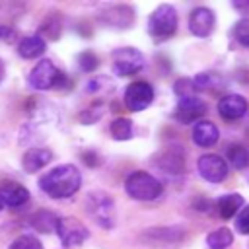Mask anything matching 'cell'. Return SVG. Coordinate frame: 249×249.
<instances>
[{
  "label": "cell",
  "instance_id": "4fadbf2b",
  "mask_svg": "<svg viewBox=\"0 0 249 249\" xmlns=\"http://www.w3.org/2000/svg\"><path fill=\"white\" fill-rule=\"evenodd\" d=\"M218 113H220L226 121L241 119V117L247 113V101H245V97H241V95H237V93L224 95V97L218 101Z\"/></svg>",
  "mask_w": 249,
  "mask_h": 249
},
{
  "label": "cell",
  "instance_id": "d6986e66",
  "mask_svg": "<svg viewBox=\"0 0 249 249\" xmlns=\"http://www.w3.org/2000/svg\"><path fill=\"white\" fill-rule=\"evenodd\" d=\"M45 49H47L45 39L39 37V35L25 37V39H21L19 45H18V53H19V56H23V58H37V56H41V54L45 53Z\"/></svg>",
  "mask_w": 249,
  "mask_h": 249
},
{
  "label": "cell",
  "instance_id": "52a82bcc",
  "mask_svg": "<svg viewBox=\"0 0 249 249\" xmlns=\"http://www.w3.org/2000/svg\"><path fill=\"white\" fill-rule=\"evenodd\" d=\"M56 233L62 241L64 247H76V245H82L88 237H89V231L88 228L74 216H64V218H58V226H56Z\"/></svg>",
  "mask_w": 249,
  "mask_h": 249
},
{
  "label": "cell",
  "instance_id": "5bb4252c",
  "mask_svg": "<svg viewBox=\"0 0 249 249\" xmlns=\"http://www.w3.org/2000/svg\"><path fill=\"white\" fill-rule=\"evenodd\" d=\"M99 21L109 27H128L132 23V10L128 6H111L99 14Z\"/></svg>",
  "mask_w": 249,
  "mask_h": 249
},
{
  "label": "cell",
  "instance_id": "3957f363",
  "mask_svg": "<svg viewBox=\"0 0 249 249\" xmlns=\"http://www.w3.org/2000/svg\"><path fill=\"white\" fill-rule=\"evenodd\" d=\"M86 210L88 214L105 230L115 226V202L103 191H91L86 196Z\"/></svg>",
  "mask_w": 249,
  "mask_h": 249
},
{
  "label": "cell",
  "instance_id": "e0dca14e",
  "mask_svg": "<svg viewBox=\"0 0 249 249\" xmlns=\"http://www.w3.org/2000/svg\"><path fill=\"white\" fill-rule=\"evenodd\" d=\"M243 206V196L237 195V193H230V195H224L216 200V212L222 220H230L237 214V210Z\"/></svg>",
  "mask_w": 249,
  "mask_h": 249
},
{
  "label": "cell",
  "instance_id": "d590c367",
  "mask_svg": "<svg viewBox=\"0 0 249 249\" xmlns=\"http://www.w3.org/2000/svg\"><path fill=\"white\" fill-rule=\"evenodd\" d=\"M0 210H2V202H0Z\"/></svg>",
  "mask_w": 249,
  "mask_h": 249
},
{
  "label": "cell",
  "instance_id": "4dcf8cb0",
  "mask_svg": "<svg viewBox=\"0 0 249 249\" xmlns=\"http://www.w3.org/2000/svg\"><path fill=\"white\" fill-rule=\"evenodd\" d=\"M210 76L208 74H196L195 76V80H193V84H195V88L196 89H200V88H206V86H210Z\"/></svg>",
  "mask_w": 249,
  "mask_h": 249
},
{
  "label": "cell",
  "instance_id": "6da1fadb",
  "mask_svg": "<svg viewBox=\"0 0 249 249\" xmlns=\"http://www.w3.org/2000/svg\"><path fill=\"white\" fill-rule=\"evenodd\" d=\"M82 185V173L76 165L72 163H62L56 165L54 169L47 171L39 179V187L45 195L53 198H66L72 196Z\"/></svg>",
  "mask_w": 249,
  "mask_h": 249
},
{
  "label": "cell",
  "instance_id": "8fae6325",
  "mask_svg": "<svg viewBox=\"0 0 249 249\" xmlns=\"http://www.w3.org/2000/svg\"><path fill=\"white\" fill-rule=\"evenodd\" d=\"M214 25H216L214 12L210 8H206V6L195 8L191 12V16H189V31L195 37H208L214 31Z\"/></svg>",
  "mask_w": 249,
  "mask_h": 249
},
{
  "label": "cell",
  "instance_id": "30bf717a",
  "mask_svg": "<svg viewBox=\"0 0 249 249\" xmlns=\"http://www.w3.org/2000/svg\"><path fill=\"white\" fill-rule=\"evenodd\" d=\"M204 113H206V103L196 95L181 97L179 103H177V109H175V117L183 124H191V123L202 121Z\"/></svg>",
  "mask_w": 249,
  "mask_h": 249
},
{
  "label": "cell",
  "instance_id": "f546056e",
  "mask_svg": "<svg viewBox=\"0 0 249 249\" xmlns=\"http://www.w3.org/2000/svg\"><path fill=\"white\" fill-rule=\"evenodd\" d=\"M235 230H237L239 233L249 235V206H245V208L237 214V218H235Z\"/></svg>",
  "mask_w": 249,
  "mask_h": 249
},
{
  "label": "cell",
  "instance_id": "9a60e30c",
  "mask_svg": "<svg viewBox=\"0 0 249 249\" xmlns=\"http://www.w3.org/2000/svg\"><path fill=\"white\" fill-rule=\"evenodd\" d=\"M51 160H53V152L49 148H31L23 154L21 165L27 173H35V171L43 169L47 163H51Z\"/></svg>",
  "mask_w": 249,
  "mask_h": 249
},
{
  "label": "cell",
  "instance_id": "ffe728a7",
  "mask_svg": "<svg viewBox=\"0 0 249 249\" xmlns=\"http://www.w3.org/2000/svg\"><path fill=\"white\" fill-rule=\"evenodd\" d=\"M185 235V231L181 228H154V230H146L144 231V239H150L154 243L165 241V243H173V241H181Z\"/></svg>",
  "mask_w": 249,
  "mask_h": 249
},
{
  "label": "cell",
  "instance_id": "44dd1931",
  "mask_svg": "<svg viewBox=\"0 0 249 249\" xmlns=\"http://www.w3.org/2000/svg\"><path fill=\"white\" fill-rule=\"evenodd\" d=\"M206 243L210 249H226L233 243V233L231 230L228 228H218V230H212L206 237Z\"/></svg>",
  "mask_w": 249,
  "mask_h": 249
},
{
  "label": "cell",
  "instance_id": "7c38bea8",
  "mask_svg": "<svg viewBox=\"0 0 249 249\" xmlns=\"http://www.w3.org/2000/svg\"><path fill=\"white\" fill-rule=\"evenodd\" d=\"M29 200V191L16 183V181H4L0 183V202L2 206H10V208H18L21 204H25Z\"/></svg>",
  "mask_w": 249,
  "mask_h": 249
},
{
  "label": "cell",
  "instance_id": "cb8c5ba5",
  "mask_svg": "<svg viewBox=\"0 0 249 249\" xmlns=\"http://www.w3.org/2000/svg\"><path fill=\"white\" fill-rule=\"evenodd\" d=\"M226 156H228L230 163H231L235 169H243V167H247V163H249V152H247L243 146H230L228 152H226Z\"/></svg>",
  "mask_w": 249,
  "mask_h": 249
},
{
  "label": "cell",
  "instance_id": "277c9868",
  "mask_svg": "<svg viewBox=\"0 0 249 249\" xmlns=\"http://www.w3.org/2000/svg\"><path fill=\"white\" fill-rule=\"evenodd\" d=\"M177 29V12L173 6L169 4H161L158 6L150 18H148V33L150 37L161 41V39H167L175 33Z\"/></svg>",
  "mask_w": 249,
  "mask_h": 249
},
{
  "label": "cell",
  "instance_id": "1f68e13d",
  "mask_svg": "<svg viewBox=\"0 0 249 249\" xmlns=\"http://www.w3.org/2000/svg\"><path fill=\"white\" fill-rule=\"evenodd\" d=\"M231 6L235 10H239L241 14H249V0H233Z\"/></svg>",
  "mask_w": 249,
  "mask_h": 249
},
{
  "label": "cell",
  "instance_id": "8992f818",
  "mask_svg": "<svg viewBox=\"0 0 249 249\" xmlns=\"http://www.w3.org/2000/svg\"><path fill=\"white\" fill-rule=\"evenodd\" d=\"M60 82H64V76L58 72V68L49 58L39 60L29 72V86L35 89H51L58 86Z\"/></svg>",
  "mask_w": 249,
  "mask_h": 249
},
{
  "label": "cell",
  "instance_id": "e575fe53",
  "mask_svg": "<svg viewBox=\"0 0 249 249\" xmlns=\"http://www.w3.org/2000/svg\"><path fill=\"white\" fill-rule=\"evenodd\" d=\"M4 72H6V68H4V62H2V58H0V82H2V78H4Z\"/></svg>",
  "mask_w": 249,
  "mask_h": 249
},
{
  "label": "cell",
  "instance_id": "9c48e42d",
  "mask_svg": "<svg viewBox=\"0 0 249 249\" xmlns=\"http://www.w3.org/2000/svg\"><path fill=\"white\" fill-rule=\"evenodd\" d=\"M123 99L130 111H144L154 99V89L146 82H132L126 86Z\"/></svg>",
  "mask_w": 249,
  "mask_h": 249
},
{
  "label": "cell",
  "instance_id": "5b68a950",
  "mask_svg": "<svg viewBox=\"0 0 249 249\" xmlns=\"http://www.w3.org/2000/svg\"><path fill=\"white\" fill-rule=\"evenodd\" d=\"M111 58H113V70L119 76H132L140 72L144 66V54L134 47L115 49Z\"/></svg>",
  "mask_w": 249,
  "mask_h": 249
},
{
  "label": "cell",
  "instance_id": "484cf974",
  "mask_svg": "<svg viewBox=\"0 0 249 249\" xmlns=\"http://www.w3.org/2000/svg\"><path fill=\"white\" fill-rule=\"evenodd\" d=\"M10 249H43V245L35 235H19L10 243Z\"/></svg>",
  "mask_w": 249,
  "mask_h": 249
},
{
  "label": "cell",
  "instance_id": "7a4b0ae2",
  "mask_svg": "<svg viewBox=\"0 0 249 249\" xmlns=\"http://www.w3.org/2000/svg\"><path fill=\"white\" fill-rule=\"evenodd\" d=\"M124 189L136 200H156L163 191L160 179L148 171H132L124 181Z\"/></svg>",
  "mask_w": 249,
  "mask_h": 249
},
{
  "label": "cell",
  "instance_id": "ba28073f",
  "mask_svg": "<svg viewBox=\"0 0 249 249\" xmlns=\"http://www.w3.org/2000/svg\"><path fill=\"white\" fill-rule=\"evenodd\" d=\"M196 169H198L200 177L210 181V183H220L228 177V163H226L224 158H220L216 154L200 156L198 161H196Z\"/></svg>",
  "mask_w": 249,
  "mask_h": 249
},
{
  "label": "cell",
  "instance_id": "2e32d148",
  "mask_svg": "<svg viewBox=\"0 0 249 249\" xmlns=\"http://www.w3.org/2000/svg\"><path fill=\"white\" fill-rule=\"evenodd\" d=\"M220 132L216 128L214 123L210 121H198L195 123V128H193V140L196 146H202V148H210L216 144Z\"/></svg>",
  "mask_w": 249,
  "mask_h": 249
},
{
  "label": "cell",
  "instance_id": "83f0119b",
  "mask_svg": "<svg viewBox=\"0 0 249 249\" xmlns=\"http://www.w3.org/2000/svg\"><path fill=\"white\" fill-rule=\"evenodd\" d=\"M233 35H235L237 43H241L243 47H249V19L237 21L233 27Z\"/></svg>",
  "mask_w": 249,
  "mask_h": 249
},
{
  "label": "cell",
  "instance_id": "ac0fdd59",
  "mask_svg": "<svg viewBox=\"0 0 249 249\" xmlns=\"http://www.w3.org/2000/svg\"><path fill=\"white\" fill-rule=\"evenodd\" d=\"M29 224L39 233H53V231H56L58 218L51 210H37L35 214L29 216Z\"/></svg>",
  "mask_w": 249,
  "mask_h": 249
},
{
  "label": "cell",
  "instance_id": "603a6c76",
  "mask_svg": "<svg viewBox=\"0 0 249 249\" xmlns=\"http://www.w3.org/2000/svg\"><path fill=\"white\" fill-rule=\"evenodd\" d=\"M158 165H160L165 173H175V175L183 173V167H185L183 156H181V154H173V152L161 156V158L158 160Z\"/></svg>",
  "mask_w": 249,
  "mask_h": 249
},
{
  "label": "cell",
  "instance_id": "d4e9b609",
  "mask_svg": "<svg viewBox=\"0 0 249 249\" xmlns=\"http://www.w3.org/2000/svg\"><path fill=\"white\" fill-rule=\"evenodd\" d=\"M60 29H62V25H60L58 16H49L45 19V23L41 25V33L47 35L49 39H58L60 37Z\"/></svg>",
  "mask_w": 249,
  "mask_h": 249
},
{
  "label": "cell",
  "instance_id": "7402d4cb",
  "mask_svg": "<svg viewBox=\"0 0 249 249\" xmlns=\"http://www.w3.org/2000/svg\"><path fill=\"white\" fill-rule=\"evenodd\" d=\"M111 136L119 142H124L132 136V121L130 119H124V117H119L111 123Z\"/></svg>",
  "mask_w": 249,
  "mask_h": 249
},
{
  "label": "cell",
  "instance_id": "d6a6232c",
  "mask_svg": "<svg viewBox=\"0 0 249 249\" xmlns=\"http://www.w3.org/2000/svg\"><path fill=\"white\" fill-rule=\"evenodd\" d=\"M0 37H2L4 41H8V39L14 37V31H12V29H6V27H0Z\"/></svg>",
  "mask_w": 249,
  "mask_h": 249
},
{
  "label": "cell",
  "instance_id": "4316f807",
  "mask_svg": "<svg viewBox=\"0 0 249 249\" xmlns=\"http://www.w3.org/2000/svg\"><path fill=\"white\" fill-rule=\"evenodd\" d=\"M97 64H99V60H97V54H95V53H91V51H84V53L78 54V66H80L84 72H91V70H95Z\"/></svg>",
  "mask_w": 249,
  "mask_h": 249
},
{
  "label": "cell",
  "instance_id": "836d02e7",
  "mask_svg": "<svg viewBox=\"0 0 249 249\" xmlns=\"http://www.w3.org/2000/svg\"><path fill=\"white\" fill-rule=\"evenodd\" d=\"M91 156H93L91 152H86V154L82 156V158H84V161H86L88 165H95V163H97V158H93V160H91Z\"/></svg>",
  "mask_w": 249,
  "mask_h": 249
},
{
  "label": "cell",
  "instance_id": "f1b7e54d",
  "mask_svg": "<svg viewBox=\"0 0 249 249\" xmlns=\"http://www.w3.org/2000/svg\"><path fill=\"white\" fill-rule=\"evenodd\" d=\"M173 89H175V93L179 95V97H191L193 93H195V84H193V80H187V78H179L177 82H175V86H173Z\"/></svg>",
  "mask_w": 249,
  "mask_h": 249
}]
</instances>
